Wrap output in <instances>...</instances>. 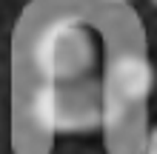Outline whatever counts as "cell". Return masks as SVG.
<instances>
[{
    "label": "cell",
    "mask_w": 157,
    "mask_h": 154,
    "mask_svg": "<svg viewBox=\"0 0 157 154\" xmlns=\"http://www.w3.org/2000/svg\"><path fill=\"white\" fill-rule=\"evenodd\" d=\"M109 3H128V0H109Z\"/></svg>",
    "instance_id": "obj_5"
},
{
    "label": "cell",
    "mask_w": 157,
    "mask_h": 154,
    "mask_svg": "<svg viewBox=\"0 0 157 154\" xmlns=\"http://www.w3.org/2000/svg\"><path fill=\"white\" fill-rule=\"evenodd\" d=\"M151 3H154V6H157V0H151Z\"/></svg>",
    "instance_id": "obj_6"
},
{
    "label": "cell",
    "mask_w": 157,
    "mask_h": 154,
    "mask_svg": "<svg viewBox=\"0 0 157 154\" xmlns=\"http://www.w3.org/2000/svg\"><path fill=\"white\" fill-rule=\"evenodd\" d=\"M154 66L143 51H120L103 77V129L114 140H128V131L146 120V103L154 92Z\"/></svg>",
    "instance_id": "obj_1"
},
{
    "label": "cell",
    "mask_w": 157,
    "mask_h": 154,
    "mask_svg": "<svg viewBox=\"0 0 157 154\" xmlns=\"http://www.w3.org/2000/svg\"><path fill=\"white\" fill-rule=\"evenodd\" d=\"M32 63L40 83H75L91 77L97 63L94 34L77 17H54L32 43Z\"/></svg>",
    "instance_id": "obj_3"
},
{
    "label": "cell",
    "mask_w": 157,
    "mask_h": 154,
    "mask_svg": "<svg viewBox=\"0 0 157 154\" xmlns=\"http://www.w3.org/2000/svg\"><path fill=\"white\" fill-rule=\"evenodd\" d=\"M29 117L46 134H80L103 129V80L40 83L32 92Z\"/></svg>",
    "instance_id": "obj_2"
},
{
    "label": "cell",
    "mask_w": 157,
    "mask_h": 154,
    "mask_svg": "<svg viewBox=\"0 0 157 154\" xmlns=\"http://www.w3.org/2000/svg\"><path fill=\"white\" fill-rule=\"evenodd\" d=\"M140 154H157V126L146 131V140H143V148H140Z\"/></svg>",
    "instance_id": "obj_4"
}]
</instances>
